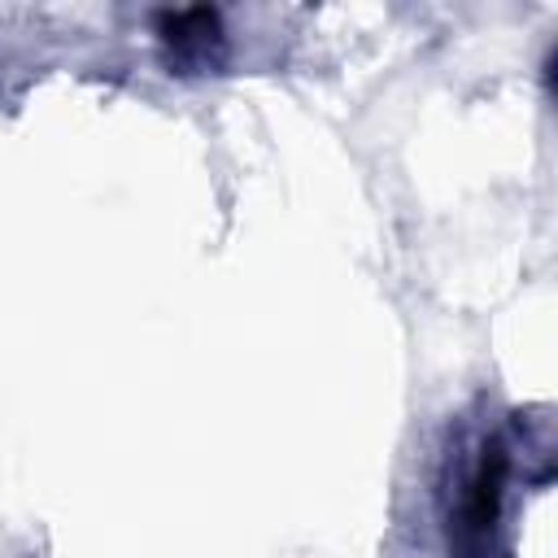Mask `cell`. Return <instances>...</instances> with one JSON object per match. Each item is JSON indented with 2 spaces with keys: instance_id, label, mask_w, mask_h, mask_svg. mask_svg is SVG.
I'll return each mask as SVG.
<instances>
[{
  "instance_id": "1",
  "label": "cell",
  "mask_w": 558,
  "mask_h": 558,
  "mask_svg": "<svg viewBox=\"0 0 558 558\" xmlns=\"http://www.w3.org/2000/svg\"><path fill=\"white\" fill-rule=\"evenodd\" d=\"M157 31L166 39V48H174V57L183 61H201L209 57V48L222 39L218 13L214 9H179V13H161Z\"/></svg>"
},
{
  "instance_id": "2",
  "label": "cell",
  "mask_w": 558,
  "mask_h": 558,
  "mask_svg": "<svg viewBox=\"0 0 558 558\" xmlns=\"http://www.w3.org/2000/svg\"><path fill=\"white\" fill-rule=\"evenodd\" d=\"M501 484H506V453L493 445L488 458L475 471V484H471V501H466V523L471 527H493L497 506H501Z\"/></svg>"
}]
</instances>
